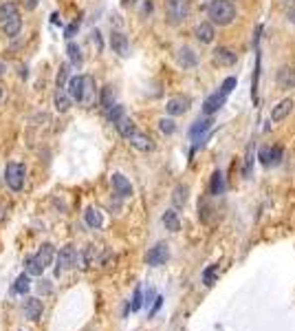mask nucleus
I'll use <instances>...</instances> for the list:
<instances>
[{"label": "nucleus", "instance_id": "nucleus-1", "mask_svg": "<svg viewBox=\"0 0 295 331\" xmlns=\"http://www.w3.org/2000/svg\"><path fill=\"white\" fill-rule=\"evenodd\" d=\"M58 256L55 254V247L51 243H42L40 249L35 254H29L24 258V272L31 274V276H42V272L53 263V258Z\"/></svg>", "mask_w": 295, "mask_h": 331}, {"label": "nucleus", "instance_id": "nucleus-2", "mask_svg": "<svg viewBox=\"0 0 295 331\" xmlns=\"http://www.w3.org/2000/svg\"><path fill=\"white\" fill-rule=\"evenodd\" d=\"M207 16H210L212 24H218V27H229V24L236 20L238 11L233 7L231 0H212L207 4Z\"/></svg>", "mask_w": 295, "mask_h": 331}, {"label": "nucleus", "instance_id": "nucleus-3", "mask_svg": "<svg viewBox=\"0 0 295 331\" xmlns=\"http://www.w3.org/2000/svg\"><path fill=\"white\" fill-rule=\"evenodd\" d=\"M190 18V0H165V22L179 27Z\"/></svg>", "mask_w": 295, "mask_h": 331}, {"label": "nucleus", "instance_id": "nucleus-4", "mask_svg": "<svg viewBox=\"0 0 295 331\" xmlns=\"http://www.w3.org/2000/svg\"><path fill=\"white\" fill-rule=\"evenodd\" d=\"M24 179H27V168L20 161H9L4 166V183H7L9 190L20 192L24 188Z\"/></svg>", "mask_w": 295, "mask_h": 331}, {"label": "nucleus", "instance_id": "nucleus-5", "mask_svg": "<svg viewBox=\"0 0 295 331\" xmlns=\"http://www.w3.org/2000/svg\"><path fill=\"white\" fill-rule=\"evenodd\" d=\"M77 258H79V254L73 245L62 247L58 252V256H55V276H62L66 269L77 267Z\"/></svg>", "mask_w": 295, "mask_h": 331}, {"label": "nucleus", "instance_id": "nucleus-6", "mask_svg": "<svg viewBox=\"0 0 295 331\" xmlns=\"http://www.w3.org/2000/svg\"><path fill=\"white\" fill-rule=\"evenodd\" d=\"M190 104H192V100L187 98V95H172V98L165 102V113L170 117L185 115L187 110H190Z\"/></svg>", "mask_w": 295, "mask_h": 331}, {"label": "nucleus", "instance_id": "nucleus-7", "mask_svg": "<svg viewBox=\"0 0 295 331\" xmlns=\"http://www.w3.org/2000/svg\"><path fill=\"white\" fill-rule=\"evenodd\" d=\"M170 258V247H167V243H156L154 247H150V252H148L146 261L148 265H152V267H159V265H165V261Z\"/></svg>", "mask_w": 295, "mask_h": 331}, {"label": "nucleus", "instance_id": "nucleus-8", "mask_svg": "<svg viewBox=\"0 0 295 331\" xmlns=\"http://www.w3.org/2000/svg\"><path fill=\"white\" fill-rule=\"evenodd\" d=\"M176 64H179L181 69H194V66L198 64L196 51L192 47H187V44L179 47V49H176Z\"/></svg>", "mask_w": 295, "mask_h": 331}, {"label": "nucleus", "instance_id": "nucleus-9", "mask_svg": "<svg viewBox=\"0 0 295 331\" xmlns=\"http://www.w3.org/2000/svg\"><path fill=\"white\" fill-rule=\"evenodd\" d=\"M212 60H214V64H216V66H233L238 62V55L233 53L231 49H227V47H216V49H214V53H212Z\"/></svg>", "mask_w": 295, "mask_h": 331}, {"label": "nucleus", "instance_id": "nucleus-10", "mask_svg": "<svg viewBox=\"0 0 295 331\" xmlns=\"http://www.w3.org/2000/svg\"><path fill=\"white\" fill-rule=\"evenodd\" d=\"M110 49H113L117 55H121V58H128L130 55V42H128V38H126V33H121V31L110 33Z\"/></svg>", "mask_w": 295, "mask_h": 331}, {"label": "nucleus", "instance_id": "nucleus-11", "mask_svg": "<svg viewBox=\"0 0 295 331\" xmlns=\"http://www.w3.org/2000/svg\"><path fill=\"white\" fill-rule=\"evenodd\" d=\"M225 102H227V95H222L221 91L212 93L210 98H205V102H203V115H214V113H218V110L225 106Z\"/></svg>", "mask_w": 295, "mask_h": 331}, {"label": "nucleus", "instance_id": "nucleus-12", "mask_svg": "<svg viewBox=\"0 0 295 331\" xmlns=\"http://www.w3.org/2000/svg\"><path fill=\"white\" fill-rule=\"evenodd\" d=\"M128 144L132 146V148L141 150V152H150V150H154V141H152L150 137H148L146 132H141V130H135V132H132V135L128 137Z\"/></svg>", "mask_w": 295, "mask_h": 331}, {"label": "nucleus", "instance_id": "nucleus-13", "mask_svg": "<svg viewBox=\"0 0 295 331\" xmlns=\"http://www.w3.org/2000/svg\"><path fill=\"white\" fill-rule=\"evenodd\" d=\"M110 183H113V188H115V195H119L121 199L132 197V183L126 179L121 172H113V177H110Z\"/></svg>", "mask_w": 295, "mask_h": 331}, {"label": "nucleus", "instance_id": "nucleus-14", "mask_svg": "<svg viewBox=\"0 0 295 331\" xmlns=\"http://www.w3.org/2000/svg\"><path fill=\"white\" fill-rule=\"evenodd\" d=\"M216 24H212L210 20L207 22H201V24H196V29H194V38L198 40L201 44H212L214 42V38H216Z\"/></svg>", "mask_w": 295, "mask_h": 331}, {"label": "nucleus", "instance_id": "nucleus-15", "mask_svg": "<svg viewBox=\"0 0 295 331\" xmlns=\"http://www.w3.org/2000/svg\"><path fill=\"white\" fill-rule=\"evenodd\" d=\"M66 93L71 95V100L82 104V98H84V75H73L66 84Z\"/></svg>", "mask_w": 295, "mask_h": 331}, {"label": "nucleus", "instance_id": "nucleus-16", "mask_svg": "<svg viewBox=\"0 0 295 331\" xmlns=\"http://www.w3.org/2000/svg\"><path fill=\"white\" fill-rule=\"evenodd\" d=\"M95 102H97V84H95V80L90 78V75H84V98H82V104L86 109H90V106H95Z\"/></svg>", "mask_w": 295, "mask_h": 331}, {"label": "nucleus", "instance_id": "nucleus-17", "mask_svg": "<svg viewBox=\"0 0 295 331\" xmlns=\"http://www.w3.org/2000/svg\"><path fill=\"white\" fill-rule=\"evenodd\" d=\"M293 100L291 98H284L282 102H278L276 106H273V110H271V119L273 121H282V119H287L289 115H291V110H293Z\"/></svg>", "mask_w": 295, "mask_h": 331}, {"label": "nucleus", "instance_id": "nucleus-18", "mask_svg": "<svg viewBox=\"0 0 295 331\" xmlns=\"http://www.w3.org/2000/svg\"><path fill=\"white\" fill-rule=\"evenodd\" d=\"M42 312H44V305L40 298H29L27 303H24V314H27V318L33 320V323H38V320L42 318Z\"/></svg>", "mask_w": 295, "mask_h": 331}, {"label": "nucleus", "instance_id": "nucleus-19", "mask_svg": "<svg viewBox=\"0 0 295 331\" xmlns=\"http://www.w3.org/2000/svg\"><path fill=\"white\" fill-rule=\"evenodd\" d=\"M212 124H214L212 115H205V117H201V119H196L194 124L190 126V137H192V139H198V137H203L207 130L212 128Z\"/></svg>", "mask_w": 295, "mask_h": 331}, {"label": "nucleus", "instance_id": "nucleus-20", "mask_svg": "<svg viewBox=\"0 0 295 331\" xmlns=\"http://www.w3.org/2000/svg\"><path fill=\"white\" fill-rule=\"evenodd\" d=\"M84 221H86V225H88L90 230H99V227L104 225V217H101V212L97 210V208H86Z\"/></svg>", "mask_w": 295, "mask_h": 331}, {"label": "nucleus", "instance_id": "nucleus-21", "mask_svg": "<svg viewBox=\"0 0 295 331\" xmlns=\"http://www.w3.org/2000/svg\"><path fill=\"white\" fill-rule=\"evenodd\" d=\"M71 95L66 93V89H58L55 91V98H53V106L58 113H66V110L71 109Z\"/></svg>", "mask_w": 295, "mask_h": 331}, {"label": "nucleus", "instance_id": "nucleus-22", "mask_svg": "<svg viewBox=\"0 0 295 331\" xmlns=\"http://www.w3.org/2000/svg\"><path fill=\"white\" fill-rule=\"evenodd\" d=\"M20 31H22V18H20V13L9 18L7 22H2V33L7 35V38H16Z\"/></svg>", "mask_w": 295, "mask_h": 331}, {"label": "nucleus", "instance_id": "nucleus-23", "mask_svg": "<svg viewBox=\"0 0 295 331\" xmlns=\"http://www.w3.org/2000/svg\"><path fill=\"white\" fill-rule=\"evenodd\" d=\"M187 195H190V188L185 186V183H179V186H174V190H172V203H174V208H185L187 203Z\"/></svg>", "mask_w": 295, "mask_h": 331}, {"label": "nucleus", "instance_id": "nucleus-24", "mask_svg": "<svg viewBox=\"0 0 295 331\" xmlns=\"http://www.w3.org/2000/svg\"><path fill=\"white\" fill-rule=\"evenodd\" d=\"M115 128H117V132H119V135L121 137H124V139H128V137L132 135V132H135L137 130V126H135V121H132L130 119V117L128 115H124V117H121V119L119 121H115Z\"/></svg>", "mask_w": 295, "mask_h": 331}, {"label": "nucleus", "instance_id": "nucleus-25", "mask_svg": "<svg viewBox=\"0 0 295 331\" xmlns=\"http://www.w3.org/2000/svg\"><path fill=\"white\" fill-rule=\"evenodd\" d=\"M161 221H163L165 230H170V232H179V230H181V221H179V215H176V210H165Z\"/></svg>", "mask_w": 295, "mask_h": 331}, {"label": "nucleus", "instance_id": "nucleus-26", "mask_svg": "<svg viewBox=\"0 0 295 331\" xmlns=\"http://www.w3.org/2000/svg\"><path fill=\"white\" fill-rule=\"evenodd\" d=\"M18 13H20V9H18L16 2H11V0H7V2H0V24L7 22L9 18L18 16Z\"/></svg>", "mask_w": 295, "mask_h": 331}, {"label": "nucleus", "instance_id": "nucleus-27", "mask_svg": "<svg viewBox=\"0 0 295 331\" xmlns=\"http://www.w3.org/2000/svg\"><path fill=\"white\" fill-rule=\"evenodd\" d=\"M29 276H31V274H27V272L20 274V276L16 278V285L11 287V294H20V296H24V294L31 289V281H29Z\"/></svg>", "mask_w": 295, "mask_h": 331}, {"label": "nucleus", "instance_id": "nucleus-28", "mask_svg": "<svg viewBox=\"0 0 295 331\" xmlns=\"http://www.w3.org/2000/svg\"><path fill=\"white\" fill-rule=\"evenodd\" d=\"M222 192H225V179H222V172L216 170L212 175V181H210V195L218 197V195H222Z\"/></svg>", "mask_w": 295, "mask_h": 331}, {"label": "nucleus", "instance_id": "nucleus-29", "mask_svg": "<svg viewBox=\"0 0 295 331\" xmlns=\"http://www.w3.org/2000/svg\"><path fill=\"white\" fill-rule=\"evenodd\" d=\"M66 53H69V60L71 64L79 66L84 62V55H82V49H79V44H75L73 40H69V44H66Z\"/></svg>", "mask_w": 295, "mask_h": 331}, {"label": "nucleus", "instance_id": "nucleus-30", "mask_svg": "<svg viewBox=\"0 0 295 331\" xmlns=\"http://www.w3.org/2000/svg\"><path fill=\"white\" fill-rule=\"evenodd\" d=\"M258 84H260V51L256 55V69H253V78H251V100L258 106Z\"/></svg>", "mask_w": 295, "mask_h": 331}, {"label": "nucleus", "instance_id": "nucleus-31", "mask_svg": "<svg viewBox=\"0 0 295 331\" xmlns=\"http://www.w3.org/2000/svg\"><path fill=\"white\" fill-rule=\"evenodd\" d=\"M253 161H256V144H249L247 146V155H245V164H242V175L245 177H251V170H253Z\"/></svg>", "mask_w": 295, "mask_h": 331}, {"label": "nucleus", "instance_id": "nucleus-32", "mask_svg": "<svg viewBox=\"0 0 295 331\" xmlns=\"http://www.w3.org/2000/svg\"><path fill=\"white\" fill-rule=\"evenodd\" d=\"M71 66L69 64H60L58 69V75H55V84H58V89H66V84H69L71 80Z\"/></svg>", "mask_w": 295, "mask_h": 331}, {"label": "nucleus", "instance_id": "nucleus-33", "mask_svg": "<svg viewBox=\"0 0 295 331\" xmlns=\"http://www.w3.org/2000/svg\"><path fill=\"white\" fill-rule=\"evenodd\" d=\"M99 106L104 109V113L110 109V106H115V95H113V89H110V86H104V89H101Z\"/></svg>", "mask_w": 295, "mask_h": 331}, {"label": "nucleus", "instance_id": "nucleus-34", "mask_svg": "<svg viewBox=\"0 0 295 331\" xmlns=\"http://www.w3.org/2000/svg\"><path fill=\"white\" fill-rule=\"evenodd\" d=\"M159 130L163 132V135H174V132H176V121L172 119L170 115L161 117V119H159Z\"/></svg>", "mask_w": 295, "mask_h": 331}, {"label": "nucleus", "instance_id": "nucleus-35", "mask_svg": "<svg viewBox=\"0 0 295 331\" xmlns=\"http://www.w3.org/2000/svg\"><path fill=\"white\" fill-rule=\"evenodd\" d=\"M124 115H126V113H124V106H121V104H115V106H110V109L106 110V117H108V121H110V124L119 121Z\"/></svg>", "mask_w": 295, "mask_h": 331}, {"label": "nucleus", "instance_id": "nucleus-36", "mask_svg": "<svg viewBox=\"0 0 295 331\" xmlns=\"http://www.w3.org/2000/svg\"><path fill=\"white\" fill-rule=\"evenodd\" d=\"M216 276H218V265H210V267L203 272V283H205L207 287H212V285L216 283Z\"/></svg>", "mask_w": 295, "mask_h": 331}, {"label": "nucleus", "instance_id": "nucleus-37", "mask_svg": "<svg viewBox=\"0 0 295 331\" xmlns=\"http://www.w3.org/2000/svg\"><path fill=\"white\" fill-rule=\"evenodd\" d=\"M144 294H141V287L135 289V294H132V303H130V312H139L141 305H144Z\"/></svg>", "mask_w": 295, "mask_h": 331}, {"label": "nucleus", "instance_id": "nucleus-38", "mask_svg": "<svg viewBox=\"0 0 295 331\" xmlns=\"http://www.w3.org/2000/svg\"><path fill=\"white\" fill-rule=\"evenodd\" d=\"M269 161H271V164H280V161H282V148H280V146H271V148H269Z\"/></svg>", "mask_w": 295, "mask_h": 331}, {"label": "nucleus", "instance_id": "nucleus-39", "mask_svg": "<svg viewBox=\"0 0 295 331\" xmlns=\"http://www.w3.org/2000/svg\"><path fill=\"white\" fill-rule=\"evenodd\" d=\"M233 89H236V78H227L225 82L221 84V93L227 95V98H229V93H231Z\"/></svg>", "mask_w": 295, "mask_h": 331}, {"label": "nucleus", "instance_id": "nucleus-40", "mask_svg": "<svg viewBox=\"0 0 295 331\" xmlns=\"http://www.w3.org/2000/svg\"><path fill=\"white\" fill-rule=\"evenodd\" d=\"M77 29H79V22H77V20H75L73 24H69V27H66V31H64V38H66V40H73V38H75V33H77Z\"/></svg>", "mask_w": 295, "mask_h": 331}, {"label": "nucleus", "instance_id": "nucleus-41", "mask_svg": "<svg viewBox=\"0 0 295 331\" xmlns=\"http://www.w3.org/2000/svg\"><path fill=\"white\" fill-rule=\"evenodd\" d=\"M258 159H260L262 166H271V161H269V148H260V150H258Z\"/></svg>", "mask_w": 295, "mask_h": 331}, {"label": "nucleus", "instance_id": "nucleus-42", "mask_svg": "<svg viewBox=\"0 0 295 331\" xmlns=\"http://www.w3.org/2000/svg\"><path fill=\"white\" fill-rule=\"evenodd\" d=\"M38 292H40V294H51L49 281H40V283H38Z\"/></svg>", "mask_w": 295, "mask_h": 331}, {"label": "nucleus", "instance_id": "nucleus-43", "mask_svg": "<svg viewBox=\"0 0 295 331\" xmlns=\"http://www.w3.org/2000/svg\"><path fill=\"white\" fill-rule=\"evenodd\" d=\"M161 305H163V298H161V296H156V303H154V307H152L150 316H154L156 312H159V309H161Z\"/></svg>", "mask_w": 295, "mask_h": 331}, {"label": "nucleus", "instance_id": "nucleus-44", "mask_svg": "<svg viewBox=\"0 0 295 331\" xmlns=\"http://www.w3.org/2000/svg\"><path fill=\"white\" fill-rule=\"evenodd\" d=\"M38 2H40V0H22L24 9H35V7H38Z\"/></svg>", "mask_w": 295, "mask_h": 331}, {"label": "nucleus", "instance_id": "nucleus-45", "mask_svg": "<svg viewBox=\"0 0 295 331\" xmlns=\"http://www.w3.org/2000/svg\"><path fill=\"white\" fill-rule=\"evenodd\" d=\"M93 42H97V47H99V51L104 49V44H101V38H99V31H93Z\"/></svg>", "mask_w": 295, "mask_h": 331}, {"label": "nucleus", "instance_id": "nucleus-46", "mask_svg": "<svg viewBox=\"0 0 295 331\" xmlns=\"http://www.w3.org/2000/svg\"><path fill=\"white\" fill-rule=\"evenodd\" d=\"M18 71H20V78H24V80H27V75H29V73H27V66H20Z\"/></svg>", "mask_w": 295, "mask_h": 331}, {"label": "nucleus", "instance_id": "nucleus-47", "mask_svg": "<svg viewBox=\"0 0 295 331\" xmlns=\"http://www.w3.org/2000/svg\"><path fill=\"white\" fill-rule=\"evenodd\" d=\"M287 20H289V22H293V24H295V11H289V13H287Z\"/></svg>", "mask_w": 295, "mask_h": 331}, {"label": "nucleus", "instance_id": "nucleus-48", "mask_svg": "<svg viewBox=\"0 0 295 331\" xmlns=\"http://www.w3.org/2000/svg\"><path fill=\"white\" fill-rule=\"evenodd\" d=\"M51 18H53V22H55V24H62V20L58 18V13H53V16H51Z\"/></svg>", "mask_w": 295, "mask_h": 331}, {"label": "nucleus", "instance_id": "nucleus-49", "mask_svg": "<svg viewBox=\"0 0 295 331\" xmlns=\"http://www.w3.org/2000/svg\"><path fill=\"white\" fill-rule=\"evenodd\" d=\"M2 73H4V64L0 62V75H2Z\"/></svg>", "mask_w": 295, "mask_h": 331}, {"label": "nucleus", "instance_id": "nucleus-50", "mask_svg": "<svg viewBox=\"0 0 295 331\" xmlns=\"http://www.w3.org/2000/svg\"><path fill=\"white\" fill-rule=\"evenodd\" d=\"M132 2V0H124V4H130Z\"/></svg>", "mask_w": 295, "mask_h": 331}, {"label": "nucleus", "instance_id": "nucleus-51", "mask_svg": "<svg viewBox=\"0 0 295 331\" xmlns=\"http://www.w3.org/2000/svg\"><path fill=\"white\" fill-rule=\"evenodd\" d=\"M0 100H2V86H0Z\"/></svg>", "mask_w": 295, "mask_h": 331}, {"label": "nucleus", "instance_id": "nucleus-52", "mask_svg": "<svg viewBox=\"0 0 295 331\" xmlns=\"http://www.w3.org/2000/svg\"><path fill=\"white\" fill-rule=\"evenodd\" d=\"M293 4H295V0H293Z\"/></svg>", "mask_w": 295, "mask_h": 331}]
</instances>
